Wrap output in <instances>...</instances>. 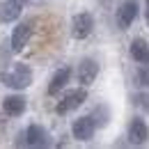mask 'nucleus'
<instances>
[{
    "instance_id": "1",
    "label": "nucleus",
    "mask_w": 149,
    "mask_h": 149,
    "mask_svg": "<svg viewBox=\"0 0 149 149\" xmlns=\"http://www.w3.org/2000/svg\"><path fill=\"white\" fill-rule=\"evenodd\" d=\"M2 83L12 90H25L32 85V69L23 62H16L2 74Z\"/></svg>"
},
{
    "instance_id": "2",
    "label": "nucleus",
    "mask_w": 149,
    "mask_h": 149,
    "mask_svg": "<svg viewBox=\"0 0 149 149\" xmlns=\"http://www.w3.org/2000/svg\"><path fill=\"white\" fill-rule=\"evenodd\" d=\"M85 99H87L85 85L83 87H76V90H67V92L60 96V101H57V106H55V112L57 115H67V112L76 110L78 106H83Z\"/></svg>"
},
{
    "instance_id": "3",
    "label": "nucleus",
    "mask_w": 149,
    "mask_h": 149,
    "mask_svg": "<svg viewBox=\"0 0 149 149\" xmlns=\"http://www.w3.org/2000/svg\"><path fill=\"white\" fill-rule=\"evenodd\" d=\"M16 145H21V147H46L48 145V131L39 124H30L19 135Z\"/></svg>"
},
{
    "instance_id": "4",
    "label": "nucleus",
    "mask_w": 149,
    "mask_h": 149,
    "mask_svg": "<svg viewBox=\"0 0 149 149\" xmlns=\"http://www.w3.org/2000/svg\"><path fill=\"white\" fill-rule=\"evenodd\" d=\"M94 131H96V122H94L92 115H83V117H78L74 119V124H71V135H74L76 140H92L94 138Z\"/></svg>"
},
{
    "instance_id": "5",
    "label": "nucleus",
    "mask_w": 149,
    "mask_h": 149,
    "mask_svg": "<svg viewBox=\"0 0 149 149\" xmlns=\"http://www.w3.org/2000/svg\"><path fill=\"white\" fill-rule=\"evenodd\" d=\"M94 30V16L90 12H80L76 14L74 21H71V35L76 39H87Z\"/></svg>"
},
{
    "instance_id": "6",
    "label": "nucleus",
    "mask_w": 149,
    "mask_h": 149,
    "mask_svg": "<svg viewBox=\"0 0 149 149\" xmlns=\"http://www.w3.org/2000/svg\"><path fill=\"white\" fill-rule=\"evenodd\" d=\"M138 12H140V2L138 0H124L119 5V12H117V23L122 30H126L133 21L138 19Z\"/></svg>"
},
{
    "instance_id": "7",
    "label": "nucleus",
    "mask_w": 149,
    "mask_h": 149,
    "mask_svg": "<svg viewBox=\"0 0 149 149\" xmlns=\"http://www.w3.org/2000/svg\"><path fill=\"white\" fill-rule=\"evenodd\" d=\"M30 37H32V25H30V23H19V25L14 28V32H12V39H9L12 51H14V53H21V51L28 46Z\"/></svg>"
},
{
    "instance_id": "8",
    "label": "nucleus",
    "mask_w": 149,
    "mask_h": 149,
    "mask_svg": "<svg viewBox=\"0 0 149 149\" xmlns=\"http://www.w3.org/2000/svg\"><path fill=\"white\" fill-rule=\"evenodd\" d=\"M149 138V126L142 117H133L129 124V142L131 145H145Z\"/></svg>"
},
{
    "instance_id": "9",
    "label": "nucleus",
    "mask_w": 149,
    "mask_h": 149,
    "mask_svg": "<svg viewBox=\"0 0 149 149\" xmlns=\"http://www.w3.org/2000/svg\"><path fill=\"white\" fill-rule=\"evenodd\" d=\"M96 74H99V64L94 62L92 57H85V60L78 64V71H76V76H78V83H80V85H85V87L94 83Z\"/></svg>"
},
{
    "instance_id": "10",
    "label": "nucleus",
    "mask_w": 149,
    "mask_h": 149,
    "mask_svg": "<svg viewBox=\"0 0 149 149\" xmlns=\"http://www.w3.org/2000/svg\"><path fill=\"white\" fill-rule=\"evenodd\" d=\"M25 0H5L0 2V23H12L21 16Z\"/></svg>"
},
{
    "instance_id": "11",
    "label": "nucleus",
    "mask_w": 149,
    "mask_h": 149,
    "mask_svg": "<svg viewBox=\"0 0 149 149\" xmlns=\"http://www.w3.org/2000/svg\"><path fill=\"white\" fill-rule=\"evenodd\" d=\"M25 96H21V94H9V96H5V101H2V112L5 115H9V117H21L23 112H25Z\"/></svg>"
},
{
    "instance_id": "12",
    "label": "nucleus",
    "mask_w": 149,
    "mask_h": 149,
    "mask_svg": "<svg viewBox=\"0 0 149 149\" xmlns=\"http://www.w3.org/2000/svg\"><path fill=\"white\" fill-rule=\"evenodd\" d=\"M69 80H71V69H69V67L57 69L55 74H53V78H51V83H48V94H51V96L60 94L64 87H67V83H69Z\"/></svg>"
},
{
    "instance_id": "13",
    "label": "nucleus",
    "mask_w": 149,
    "mask_h": 149,
    "mask_svg": "<svg viewBox=\"0 0 149 149\" xmlns=\"http://www.w3.org/2000/svg\"><path fill=\"white\" fill-rule=\"evenodd\" d=\"M131 57L138 64H149V44L145 39H133L131 41Z\"/></svg>"
},
{
    "instance_id": "14",
    "label": "nucleus",
    "mask_w": 149,
    "mask_h": 149,
    "mask_svg": "<svg viewBox=\"0 0 149 149\" xmlns=\"http://www.w3.org/2000/svg\"><path fill=\"white\" fill-rule=\"evenodd\" d=\"M94 122H96V126H106L108 124V119H110V112H108V108L106 106H96L92 112Z\"/></svg>"
},
{
    "instance_id": "15",
    "label": "nucleus",
    "mask_w": 149,
    "mask_h": 149,
    "mask_svg": "<svg viewBox=\"0 0 149 149\" xmlns=\"http://www.w3.org/2000/svg\"><path fill=\"white\" fill-rule=\"evenodd\" d=\"M138 103H140L145 110H149V94H140V96H138Z\"/></svg>"
},
{
    "instance_id": "16",
    "label": "nucleus",
    "mask_w": 149,
    "mask_h": 149,
    "mask_svg": "<svg viewBox=\"0 0 149 149\" xmlns=\"http://www.w3.org/2000/svg\"><path fill=\"white\" fill-rule=\"evenodd\" d=\"M138 76H140L142 85H149V71H147V69H140V71H138Z\"/></svg>"
}]
</instances>
